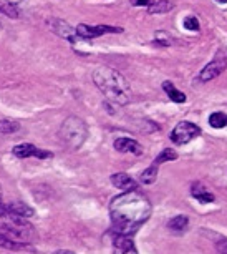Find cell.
I'll use <instances>...</instances> for the list:
<instances>
[{
  "instance_id": "obj_1",
  "label": "cell",
  "mask_w": 227,
  "mask_h": 254,
  "mask_svg": "<svg viewBox=\"0 0 227 254\" xmlns=\"http://www.w3.org/2000/svg\"><path fill=\"white\" fill-rule=\"evenodd\" d=\"M150 199L138 190H130L118 194L109 203V216L116 233L133 236L141 224L151 216Z\"/></svg>"
},
{
  "instance_id": "obj_2",
  "label": "cell",
  "mask_w": 227,
  "mask_h": 254,
  "mask_svg": "<svg viewBox=\"0 0 227 254\" xmlns=\"http://www.w3.org/2000/svg\"><path fill=\"white\" fill-rule=\"evenodd\" d=\"M93 81L96 88L115 105H128L131 100V88L126 78L109 66H98L93 72Z\"/></svg>"
},
{
  "instance_id": "obj_3",
  "label": "cell",
  "mask_w": 227,
  "mask_h": 254,
  "mask_svg": "<svg viewBox=\"0 0 227 254\" xmlns=\"http://www.w3.org/2000/svg\"><path fill=\"white\" fill-rule=\"evenodd\" d=\"M60 138L70 150H78L88 138V127L78 116H68L60 127Z\"/></svg>"
},
{
  "instance_id": "obj_4",
  "label": "cell",
  "mask_w": 227,
  "mask_h": 254,
  "mask_svg": "<svg viewBox=\"0 0 227 254\" xmlns=\"http://www.w3.org/2000/svg\"><path fill=\"white\" fill-rule=\"evenodd\" d=\"M226 68H227V50L226 48H219L217 53L212 58V62H209V64L201 70L197 80L202 81V83H207V81L217 78Z\"/></svg>"
},
{
  "instance_id": "obj_5",
  "label": "cell",
  "mask_w": 227,
  "mask_h": 254,
  "mask_svg": "<svg viewBox=\"0 0 227 254\" xmlns=\"http://www.w3.org/2000/svg\"><path fill=\"white\" fill-rule=\"evenodd\" d=\"M199 135H201V128L197 125L191 122H179L171 131V142L176 144H186Z\"/></svg>"
},
{
  "instance_id": "obj_6",
  "label": "cell",
  "mask_w": 227,
  "mask_h": 254,
  "mask_svg": "<svg viewBox=\"0 0 227 254\" xmlns=\"http://www.w3.org/2000/svg\"><path fill=\"white\" fill-rule=\"evenodd\" d=\"M76 33L80 38H95V37H101L105 33H121L123 29L120 27H109V25H96V27H90L85 25V23H80L76 27Z\"/></svg>"
},
{
  "instance_id": "obj_7",
  "label": "cell",
  "mask_w": 227,
  "mask_h": 254,
  "mask_svg": "<svg viewBox=\"0 0 227 254\" xmlns=\"http://www.w3.org/2000/svg\"><path fill=\"white\" fill-rule=\"evenodd\" d=\"M12 153L17 156V158H40V159H45V158H52L53 156L50 151L40 150V148L33 146V144H30V143L17 144V146H14Z\"/></svg>"
},
{
  "instance_id": "obj_8",
  "label": "cell",
  "mask_w": 227,
  "mask_h": 254,
  "mask_svg": "<svg viewBox=\"0 0 227 254\" xmlns=\"http://www.w3.org/2000/svg\"><path fill=\"white\" fill-rule=\"evenodd\" d=\"M48 25H50V29H52L53 32L58 35V37L65 38V40L72 42V44H75L78 38H80V37H78V33H76V30L73 29L70 23L60 20V18H50Z\"/></svg>"
},
{
  "instance_id": "obj_9",
  "label": "cell",
  "mask_w": 227,
  "mask_h": 254,
  "mask_svg": "<svg viewBox=\"0 0 227 254\" xmlns=\"http://www.w3.org/2000/svg\"><path fill=\"white\" fill-rule=\"evenodd\" d=\"M115 150L120 153H133V155H143V146L133 138H126V136H121V138L115 140Z\"/></svg>"
},
{
  "instance_id": "obj_10",
  "label": "cell",
  "mask_w": 227,
  "mask_h": 254,
  "mask_svg": "<svg viewBox=\"0 0 227 254\" xmlns=\"http://www.w3.org/2000/svg\"><path fill=\"white\" fill-rule=\"evenodd\" d=\"M113 251L115 254H138V249L133 243L131 236H124V234H116Z\"/></svg>"
},
{
  "instance_id": "obj_11",
  "label": "cell",
  "mask_w": 227,
  "mask_h": 254,
  "mask_svg": "<svg viewBox=\"0 0 227 254\" xmlns=\"http://www.w3.org/2000/svg\"><path fill=\"white\" fill-rule=\"evenodd\" d=\"M111 183L121 191H130V190H138V185L130 175L126 173H115L111 176Z\"/></svg>"
},
{
  "instance_id": "obj_12",
  "label": "cell",
  "mask_w": 227,
  "mask_h": 254,
  "mask_svg": "<svg viewBox=\"0 0 227 254\" xmlns=\"http://www.w3.org/2000/svg\"><path fill=\"white\" fill-rule=\"evenodd\" d=\"M191 194L197 199L199 203H202V205H206V203H212L214 199V194L211 193L209 190L206 188L202 183H199V181H196V183H193V188H191Z\"/></svg>"
},
{
  "instance_id": "obj_13",
  "label": "cell",
  "mask_w": 227,
  "mask_h": 254,
  "mask_svg": "<svg viewBox=\"0 0 227 254\" xmlns=\"http://www.w3.org/2000/svg\"><path fill=\"white\" fill-rule=\"evenodd\" d=\"M7 209L10 211V213L17 214V216H22V218H32L35 214V209L30 208L29 205H25V203H20V201H15V203H10V205H7Z\"/></svg>"
},
{
  "instance_id": "obj_14",
  "label": "cell",
  "mask_w": 227,
  "mask_h": 254,
  "mask_svg": "<svg viewBox=\"0 0 227 254\" xmlns=\"http://www.w3.org/2000/svg\"><path fill=\"white\" fill-rule=\"evenodd\" d=\"M189 226V218L184 216V214H179V216L171 218L169 222H167V228L174 233H184L186 228Z\"/></svg>"
},
{
  "instance_id": "obj_15",
  "label": "cell",
  "mask_w": 227,
  "mask_h": 254,
  "mask_svg": "<svg viewBox=\"0 0 227 254\" xmlns=\"http://www.w3.org/2000/svg\"><path fill=\"white\" fill-rule=\"evenodd\" d=\"M174 3L171 0H158V2H152L150 7H148V14L156 15V14H166V12L173 10Z\"/></svg>"
},
{
  "instance_id": "obj_16",
  "label": "cell",
  "mask_w": 227,
  "mask_h": 254,
  "mask_svg": "<svg viewBox=\"0 0 227 254\" xmlns=\"http://www.w3.org/2000/svg\"><path fill=\"white\" fill-rule=\"evenodd\" d=\"M163 90L166 92V95L169 96L171 100L176 101V103H184V101H186V95H184L182 92H179L171 81H163Z\"/></svg>"
},
{
  "instance_id": "obj_17",
  "label": "cell",
  "mask_w": 227,
  "mask_h": 254,
  "mask_svg": "<svg viewBox=\"0 0 227 254\" xmlns=\"http://www.w3.org/2000/svg\"><path fill=\"white\" fill-rule=\"evenodd\" d=\"M158 170H159V166L152 163L150 168H146V170L141 173L139 181L143 183V185H152V183L156 181V178H158Z\"/></svg>"
},
{
  "instance_id": "obj_18",
  "label": "cell",
  "mask_w": 227,
  "mask_h": 254,
  "mask_svg": "<svg viewBox=\"0 0 227 254\" xmlns=\"http://www.w3.org/2000/svg\"><path fill=\"white\" fill-rule=\"evenodd\" d=\"M0 12L10 18L20 17V10L17 9V5H14L12 2H9V0H0Z\"/></svg>"
},
{
  "instance_id": "obj_19",
  "label": "cell",
  "mask_w": 227,
  "mask_h": 254,
  "mask_svg": "<svg viewBox=\"0 0 227 254\" xmlns=\"http://www.w3.org/2000/svg\"><path fill=\"white\" fill-rule=\"evenodd\" d=\"M20 131V125L15 120H2L0 122V133L2 135H14V133Z\"/></svg>"
},
{
  "instance_id": "obj_20",
  "label": "cell",
  "mask_w": 227,
  "mask_h": 254,
  "mask_svg": "<svg viewBox=\"0 0 227 254\" xmlns=\"http://www.w3.org/2000/svg\"><path fill=\"white\" fill-rule=\"evenodd\" d=\"M174 159H178V153L176 151H173L171 148H166V150H163L161 153H159L158 156H156V159L152 163L154 165H161V163H166V161H174Z\"/></svg>"
},
{
  "instance_id": "obj_21",
  "label": "cell",
  "mask_w": 227,
  "mask_h": 254,
  "mask_svg": "<svg viewBox=\"0 0 227 254\" xmlns=\"http://www.w3.org/2000/svg\"><path fill=\"white\" fill-rule=\"evenodd\" d=\"M209 125L212 128H224L227 127V115L222 111H216L209 116Z\"/></svg>"
},
{
  "instance_id": "obj_22",
  "label": "cell",
  "mask_w": 227,
  "mask_h": 254,
  "mask_svg": "<svg viewBox=\"0 0 227 254\" xmlns=\"http://www.w3.org/2000/svg\"><path fill=\"white\" fill-rule=\"evenodd\" d=\"M25 244H20V243H15V241L9 239L7 236H3L2 233H0V248H5V249H12V251H18V249H22Z\"/></svg>"
},
{
  "instance_id": "obj_23",
  "label": "cell",
  "mask_w": 227,
  "mask_h": 254,
  "mask_svg": "<svg viewBox=\"0 0 227 254\" xmlns=\"http://www.w3.org/2000/svg\"><path fill=\"white\" fill-rule=\"evenodd\" d=\"M173 42H171V38L167 37L164 32H156V38H154V45H159V47H169Z\"/></svg>"
},
{
  "instance_id": "obj_24",
  "label": "cell",
  "mask_w": 227,
  "mask_h": 254,
  "mask_svg": "<svg viewBox=\"0 0 227 254\" xmlns=\"http://www.w3.org/2000/svg\"><path fill=\"white\" fill-rule=\"evenodd\" d=\"M143 125H141V130H143L144 133H152V131H158L159 127L156 125L154 122H150V120H143L141 122Z\"/></svg>"
},
{
  "instance_id": "obj_25",
  "label": "cell",
  "mask_w": 227,
  "mask_h": 254,
  "mask_svg": "<svg viewBox=\"0 0 227 254\" xmlns=\"http://www.w3.org/2000/svg\"><path fill=\"white\" fill-rule=\"evenodd\" d=\"M184 27H186L187 30H194V32H197L199 30V22L196 17H186V20H184Z\"/></svg>"
},
{
  "instance_id": "obj_26",
  "label": "cell",
  "mask_w": 227,
  "mask_h": 254,
  "mask_svg": "<svg viewBox=\"0 0 227 254\" xmlns=\"http://www.w3.org/2000/svg\"><path fill=\"white\" fill-rule=\"evenodd\" d=\"M216 249L221 254H227V238H221L216 243Z\"/></svg>"
},
{
  "instance_id": "obj_27",
  "label": "cell",
  "mask_w": 227,
  "mask_h": 254,
  "mask_svg": "<svg viewBox=\"0 0 227 254\" xmlns=\"http://www.w3.org/2000/svg\"><path fill=\"white\" fill-rule=\"evenodd\" d=\"M152 2H154V0H133L135 5H148V7H150Z\"/></svg>"
},
{
  "instance_id": "obj_28",
  "label": "cell",
  "mask_w": 227,
  "mask_h": 254,
  "mask_svg": "<svg viewBox=\"0 0 227 254\" xmlns=\"http://www.w3.org/2000/svg\"><path fill=\"white\" fill-rule=\"evenodd\" d=\"M53 254H75V253H72V251H55Z\"/></svg>"
},
{
  "instance_id": "obj_29",
  "label": "cell",
  "mask_w": 227,
  "mask_h": 254,
  "mask_svg": "<svg viewBox=\"0 0 227 254\" xmlns=\"http://www.w3.org/2000/svg\"><path fill=\"white\" fill-rule=\"evenodd\" d=\"M216 2H219V3H227V0H216Z\"/></svg>"
}]
</instances>
